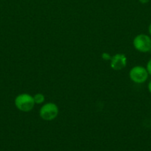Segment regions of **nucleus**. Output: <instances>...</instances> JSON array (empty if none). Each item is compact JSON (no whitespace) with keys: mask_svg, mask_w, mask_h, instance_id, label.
<instances>
[{"mask_svg":"<svg viewBox=\"0 0 151 151\" xmlns=\"http://www.w3.org/2000/svg\"><path fill=\"white\" fill-rule=\"evenodd\" d=\"M15 106L22 112H30L35 106L33 97L27 93H22L16 97L14 100Z\"/></svg>","mask_w":151,"mask_h":151,"instance_id":"obj_1","label":"nucleus"},{"mask_svg":"<svg viewBox=\"0 0 151 151\" xmlns=\"http://www.w3.org/2000/svg\"><path fill=\"white\" fill-rule=\"evenodd\" d=\"M133 45L140 52H148L151 50V37L146 34H139L133 38Z\"/></svg>","mask_w":151,"mask_h":151,"instance_id":"obj_2","label":"nucleus"},{"mask_svg":"<svg viewBox=\"0 0 151 151\" xmlns=\"http://www.w3.org/2000/svg\"><path fill=\"white\" fill-rule=\"evenodd\" d=\"M130 79L133 83L137 84H142L147 81L149 77L147 70L142 66H136L131 68L129 72Z\"/></svg>","mask_w":151,"mask_h":151,"instance_id":"obj_3","label":"nucleus"},{"mask_svg":"<svg viewBox=\"0 0 151 151\" xmlns=\"http://www.w3.org/2000/svg\"><path fill=\"white\" fill-rule=\"evenodd\" d=\"M59 114V108L53 103H47L43 105L39 110V116L45 121H51L56 119Z\"/></svg>","mask_w":151,"mask_h":151,"instance_id":"obj_4","label":"nucleus"},{"mask_svg":"<svg viewBox=\"0 0 151 151\" xmlns=\"http://www.w3.org/2000/svg\"><path fill=\"white\" fill-rule=\"evenodd\" d=\"M127 63V58L125 55L122 53H117L111 58L110 67L115 71L122 70L126 67Z\"/></svg>","mask_w":151,"mask_h":151,"instance_id":"obj_5","label":"nucleus"},{"mask_svg":"<svg viewBox=\"0 0 151 151\" xmlns=\"http://www.w3.org/2000/svg\"><path fill=\"white\" fill-rule=\"evenodd\" d=\"M33 100L35 104H42L45 100V97L41 93H37L33 96Z\"/></svg>","mask_w":151,"mask_h":151,"instance_id":"obj_6","label":"nucleus"},{"mask_svg":"<svg viewBox=\"0 0 151 151\" xmlns=\"http://www.w3.org/2000/svg\"><path fill=\"white\" fill-rule=\"evenodd\" d=\"M111 58H112V56L110 55V54L108 52H104L102 54V58L104 60H110V61Z\"/></svg>","mask_w":151,"mask_h":151,"instance_id":"obj_7","label":"nucleus"},{"mask_svg":"<svg viewBox=\"0 0 151 151\" xmlns=\"http://www.w3.org/2000/svg\"><path fill=\"white\" fill-rule=\"evenodd\" d=\"M146 69H147V70L149 75H150L151 76V58L148 60L147 63Z\"/></svg>","mask_w":151,"mask_h":151,"instance_id":"obj_8","label":"nucleus"},{"mask_svg":"<svg viewBox=\"0 0 151 151\" xmlns=\"http://www.w3.org/2000/svg\"><path fill=\"white\" fill-rule=\"evenodd\" d=\"M139 1L141 3V4H147V3L150 1V0H139Z\"/></svg>","mask_w":151,"mask_h":151,"instance_id":"obj_9","label":"nucleus"},{"mask_svg":"<svg viewBox=\"0 0 151 151\" xmlns=\"http://www.w3.org/2000/svg\"><path fill=\"white\" fill-rule=\"evenodd\" d=\"M147 88H148V91H149V92L151 94V80L150 81V82L148 83Z\"/></svg>","mask_w":151,"mask_h":151,"instance_id":"obj_10","label":"nucleus"},{"mask_svg":"<svg viewBox=\"0 0 151 151\" xmlns=\"http://www.w3.org/2000/svg\"><path fill=\"white\" fill-rule=\"evenodd\" d=\"M148 32H149V34H150V36L151 37V23L150 24L149 27H148Z\"/></svg>","mask_w":151,"mask_h":151,"instance_id":"obj_11","label":"nucleus"},{"mask_svg":"<svg viewBox=\"0 0 151 151\" xmlns=\"http://www.w3.org/2000/svg\"><path fill=\"white\" fill-rule=\"evenodd\" d=\"M150 111H151V108H150Z\"/></svg>","mask_w":151,"mask_h":151,"instance_id":"obj_12","label":"nucleus"}]
</instances>
